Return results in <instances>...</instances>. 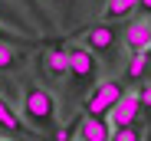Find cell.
Masks as SVG:
<instances>
[{
  "label": "cell",
  "mask_w": 151,
  "mask_h": 141,
  "mask_svg": "<svg viewBox=\"0 0 151 141\" xmlns=\"http://www.w3.org/2000/svg\"><path fill=\"white\" fill-rule=\"evenodd\" d=\"M23 4H27L30 10H36V13H40V4H36V0H23Z\"/></svg>",
  "instance_id": "16"
},
{
  "label": "cell",
  "mask_w": 151,
  "mask_h": 141,
  "mask_svg": "<svg viewBox=\"0 0 151 141\" xmlns=\"http://www.w3.org/2000/svg\"><path fill=\"white\" fill-rule=\"evenodd\" d=\"M141 10H145V13H151V0H141Z\"/></svg>",
  "instance_id": "17"
},
{
  "label": "cell",
  "mask_w": 151,
  "mask_h": 141,
  "mask_svg": "<svg viewBox=\"0 0 151 141\" xmlns=\"http://www.w3.org/2000/svg\"><path fill=\"white\" fill-rule=\"evenodd\" d=\"M69 76H72L76 89H86V85L95 82V76H99V56L89 49V46H82V43L69 46Z\"/></svg>",
  "instance_id": "4"
},
{
  "label": "cell",
  "mask_w": 151,
  "mask_h": 141,
  "mask_svg": "<svg viewBox=\"0 0 151 141\" xmlns=\"http://www.w3.org/2000/svg\"><path fill=\"white\" fill-rule=\"evenodd\" d=\"M0 128H7V131H17V115L10 108V102L0 99Z\"/></svg>",
  "instance_id": "12"
},
{
  "label": "cell",
  "mask_w": 151,
  "mask_h": 141,
  "mask_svg": "<svg viewBox=\"0 0 151 141\" xmlns=\"http://www.w3.org/2000/svg\"><path fill=\"white\" fill-rule=\"evenodd\" d=\"M0 36H4V23H0Z\"/></svg>",
  "instance_id": "19"
},
{
  "label": "cell",
  "mask_w": 151,
  "mask_h": 141,
  "mask_svg": "<svg viewBox=\"0 0 151 141\" xmlns=\"http://www.w3.org/2000/svg\"><path fill=\"white\" fill-rule=\"evenodd\" d=\"M138 99H141V105H148V108H151V85H141Z\"/></svg>",
  "instance_id": "15"
},
{
  "label": "cell",
  "mask_w": 151,
  "mask_h": 141,
  "mask_svg": "<svg viewBox=\"0 0 151 141\" xmlns=\"http://www.w3.org/2000/svg\"><path fill=\"white\" fill-rule=\"evenodd\" d=\"M122 43H125V49L132 56L148 53L151 49V20H132L125 26V33H122Z\"/></svg>",
  "instance_id": "6"
},
{
  "label": "cell",
  "mask_w": 151,
  "mask_h": 141,
  "mask_svg": "<svg viewBox=\"0 0 151 141\" xmlns=\"http://www.w3.org/2000/svg\"><path fill=\"white\" fill-rule=\"evenodd\" d=\"M112 141H141V128H138V125L122 128V131H115V135H112Z\"/></svg>",
  "instance_id": "13"
},
{
  "label": "cell",
  "mask_w": 151,
  "mask_h": 141,
  "mask_svg": "<svg viewBox=\"0 0 151 141\" xmlns=\"http://www.w3.org/2000/svg\"><path fill=\"white\" fill-rule=\"evenodd\" d=\"M4 141H20V138H4Z\"/></svg>",
  "instance_id": "18"
},
{
  "label": "cell",
  "mask_w": 151,
  "mask_h": 141,
  "mask_svg": "<svg viewBox=\"0 0 151 141\" xmlns=\"http://www.w3.org/2000/svg\"><path fill=\"white\" fill-rule=\"evenodd\" d=\"M43 69L53 79L69 76V49H49V53H43Z\"/></svg>",
  "instance_id": "8"
},
{
  "label": "cell",
  "mask_w": 151,
  "mask_h": 141,
  "mask_svg": "<svg viewBox=\"0 0 151 141\" xmlns=\"http://www.w3.org/2000/svg\"><path fill=\"white\" fill-rule=\"evenodd\" d=\"M112 135H115V128L109 125V118H86L79 122V138L82 141H112Z\"/></svg>",
  "instance_id": "7"
},
{
  "label": "cell",
  "mask_w": 151,
  "mask_h": 141,
  "mask_svg": "<svg viewBox=\"0 0 151 141\" xmlns=\"http://www.w3.org/2000/svg\"><path fill=\"white\" fill-rule=\"evenodd\" d=\"M141 7V0H105L102 4V16L105 20H122V16H132V10Z\"/></svg>",
  "instance_id": "9"
},
{
  "label": "cell",
  "mask_w": 151,
  "mask_h": 141,
  "mask_svg": "<svg viewBox=\"0 0 151 141\" xmlns=\"http://www.w3.org/2000/svg\"><path fill=\"white\" fill-rule=\"evenodd\" d=\"M145 72H148V53L132 56L128 69H125V79H128V82H141V79H145Z\"/></svg>",
  "instance_id": "11"
},
{
  "label": "cell",
  "mask_w": 151,
  "mask_h": 141,
  "mask_svg": "<svg viewBox=\"0 0 151 141\" xmlns=\"http://www.w3.org/2000/svg\"><path fill=\"white\" fill-rule=\"evenodd\" d=\"M138 115H141V99L135 95V92H125V99L112 108V115H109V125L115 128V131H122V128H132V125H138Z\"/></svg>",
  "instance_id": "5"
},
{
  "label": "cell",
  "mask_w": 151,
  "mask_h": 141,
  "mask_svg": "<svg viewBox=\"0 0 151 141\" xmlns=\"http://www.w3.org/2000/svg\"><path fill=\"white\" fill-rule=\"evenodd\" d=\"M125 99V89L118 79H105V82H95L92 92L86 95V115L89 118H109L112 108Z\"/></svg>",
  "instance_id": "2"
},
{
  "label": "cell",
  "mask_w": 151,
  "mask_h": 141,
  "mask_svg": "<svg viewBox=\"0 0 151 141\" xmlns=\"http://www.w3.org/2000/svg\"><path fill=\"white\" fill-rule=\"evenodd\" d=\"M72 141H82V138H72Z\"/></svg>",
  "instance_id": "20"
},
{
  "label": "cell",
  "mask_w": 151,
  "mask_h": 141,
  "mask_svg": "<svg viewBox=\"0 0 151 141\" xmlns=\"http://www.w3.org/2000/svg\"><path fill=\"white\" fill-rule=\"evenodd\" d=\"M118 43H122V36H118V30L112 26L109 20L92 23V26L82 33V46H89L99 59H109V62L118 59Z\"/></svg>",
  "instance_id": "3"
},
{
  "label": "cell",
  "mask_w": 151,
  "mask_h": 141,
  "mask_svg": "<svg viewBox=\"0 0 151 141\" xmlns=\"http://www.w3.org/2000/svg\"><path fill=\"white\" fill-rule=\"evenodd\" d=\"M72 4H76V0H49V7H53V10H59V13H63V20H69Z\"/></svg>",
  "instance_id": "14"
},
{
  "label": "cell",
  "mask_w": 151,
  "mask_h": 141,
  "mask_svg": "<svg viewBox=\"0 0 151 141\" xmlns=\"http://www.w3.org/2000/svg\"><path fill=\"white\" fill-rule=\"evenodd\" d=\"M20 112L27 118L30 128H40V131H49L56 125V99L53 92L36 85V82H27L23 85V102H20Z\"/></svg>",
  "instance_id": "1"
},
{
  "label": "cell",
  "mask_w": 151,
  "mask_h": 141,
  "mask_svg": "<svg viewBox=\"0 0 151 141\" xmlns=\"http://www.w3.org/2000/svg\"><path fill=\"white\" fill-rule=\"evenodd\" d=\"M20 62H23V53L17 49V46L0 43V72H10V69H17Z\"/></svg>",
  "instance_id": "10"
}]
</instances>
